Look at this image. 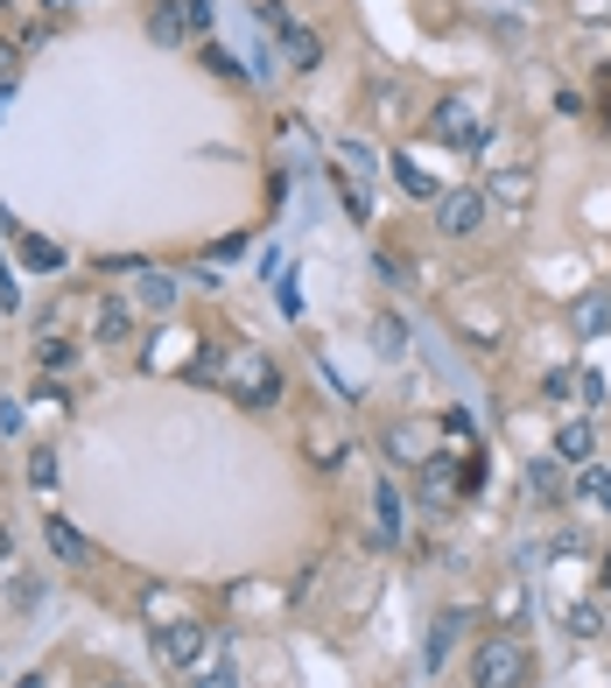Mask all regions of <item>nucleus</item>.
I'll list each match as a JSON object with an SVG mask.
<instances>
[{
  "label": "nucleus",
  "mask_w": 611,
  "mask_h": 688,
  "mask_svg": "<svg viewBox=\"0 0 611 688\" xmlns=\"http://www.w3.org/2000/svg\"><path fill=\"white\" fill-rule=\"evenodd\" d=\"M281 56H289L296 71H317L323 64V35L317 29H289V35H281Z\"/></svg>",
  "instance_id": "14"
},
{
  "label": "nucleus",
  "mask_w": 611,
  "mask_h": 688,
  "mask_svg": "<svg viewBox=\"0 0 611 688\" xmlns=\"http://www.w3.org/2000/svg\"><path fill=\"white\" fill-rule=\"evenodd\" d=\"M485 204H506V212L521 218L527 204H534V176H527V169H506V176H492V183H485Z\"/></svg>",
  "instance_id": "8"
},
{
  "label": "nucleus",
  "mask_w": 611,
  "mask_h": 688,
  "mask_svg": "<svg viewBox=\"0 0 611 688\" xmlns=\"http://www.w3.org/2000/svg\"><path fill=\"white\" fill-rule=\"evenodd\" d=\"M133 337V302L127 295H106L99 302V344H127Z\"/></svg>",
  "instance_id": "10"
},
{
  "label": "nucleus",
  "mask_w": 611,
  "mask_h": 688,
  "mask_svg": "<svg viewBox=\"0 0 611 688\" xmlns=\"http://www.w3.org/2000/svg\"><path fill=\"white\" fill-rule=\"evenodd\" d=\"M527 675H534V654L521 633H492L471 654V688H527Z\"/></svg>",
  "instance_id": "1"
},
{
  "label": "nucleus",
  "mask_w": 611,
  "mask_h": 688,
  "mask_svg": "<svg viewBox=\"0 0 611 688\" xmlns=\"http://www.w3.org/2000/svg\"><path fill=\"white\" fill-rule=\"evenodd\" d=\"M197 688H239V675H233V660H218V667H204V675H197Z\"/></svg>",
  "instance_id": "29"
},
{
  "label": "nucleus",
  "mask_w": 611,
  "mask_h": 688,
  "mask_svg": "<svg viewBox=\"0 0 611 688\" xmlns=\"http://www.w3.org/2000/svg\"><path fill=\"white\" fill-rule=\"evenodd\" d=\"M43 541H50V556L64 562V569H85V562H92V541L64 520V513H43Z\"/></svg>",
  "instance_id": "6"
},
{
  "label": "nucleus",
  "mask_w": 611,
  "mask_h": 688,
  "mask_svg": "<svg viewBox=\"0 0 611 688\" xmlns=\"http://www.w3.org/2000/svg\"><path fill=\"white\" fill-rule=\"evenodd\" d=\"M577 394H583V408H598V400H604V379L598 373H577Z\"/></svg>",
  "instance_id": "30"
},
{
  "label": "nucleus",
  "mask_w": 611,
  "mask_h": 688,
  "mask_svg": "<svg viewBox=\"0 0 611 688\" xmlns=\"http://www.w3.org/2000/svg\"><path fill=\"white\" fill-rule=\"evenodd\" d=\"M527 492H534V499H562V456H556V464L534 456V464H527Z\"/></svg>",
  "instance_id": "19"
},
{
  "label": "nucleus",
  "mask_w": 611,
  "mask_h": 688,
  "mask_svg": "<svg viewBox=\"0 0 611 688\" xmlns=\"http://www.w3.org/2000/svg\"><path fill=\"white\" fill-rule=\"evenodd\" d=\"M598 583H604V590H611V548H604V562H598Z\"/></svg>",
  "instance_id": "34"
},
{
  "label": "nucleus",
  "mask_w": 611,
  "mask_h": 688,
  "mask_svg": "<svg viewBox=\"0 0 611 688\" xmlns=\"http://www.w3.org/2000/svg\"><path fill=\"white\" fill-rule=\"evenodd\" d=\"M204 646H212V625H204V619H169V625H156V660L162 667H197Z\"/></svg>",
  "instance_id": "3"
},
{
  "label": "nucleus",
  "mask_w": 611,
  "mask_h": 688,
  "mask_svg": "<svg viewBox=\"0 0 611 688\" xmlns=\"http://www.w3.org/2000/svg\"><path fill=\"white\" fill-rule=\"evenodd\" d=\"M373 344H379L387 358H400V352H408V323H400V316H379V323H373Z\"/></svg>",
  "instance_id": "21"
},
{
  "label": "nucleus",
  "mask_w": 611,
  "mask_h": 688,
  "mask_svg": "<svg viewBox=\"0 0 611 688\" xmlns=\"http://www.w3.org/2000/svg\"><path fill=\"white\" fill-rule=\"evenodd\" d=\"M14 688H43V675H29V681H14Z\"/></svg>",
  "instance_id": "35"
},
{
  "label": "nucleus",
  "mask_w": 611,
  "mask_h": 688,
  "mask_svg": "<svg viewBox=\"0 0 611 688\" xmlns=\"http://www.w3.org/2000/svg\"><path fill=\"white\" fill-rule=\"evenodd\" d=\"M394 183H400V190H408V197H429V204H436V197H443V183H436V176H429V169H422V162H415V155H394Z\"/></svg>",
  "instance_id": "13"
},
{
  "label": "nucleus",
  "mask_w": 611,
  "mask_h": 688,
  "mask_svg": "<svg viewBox=\"0 0 611 688\" xmlns=\"http://www.w3.org/2000/svg\"><path fill=\"white\" fill-rule=\"evenodd\" d=\"M35 366H71V344L43 331V337H35Z\"/></svg>",
  "instance_id": "25"
},
{
  "label": "nucleus",
  "mask_w": 611,
  "mask_h": 688,
  "mask_svg": "<svg viewBox=\"0 0 611 688\" xmlns=\"http://www.w3.org/2000/svg\"><path fill=\"white\" fill-rule=\"evenodd\" d=\"M429 133L436 141H450V148H485V127H479V112H471L464 99H443L429 112Z\"/></svg>",
  "instance_id": "5"
},
{
  "label": "nucleus",
  "mask_w": 611,
  "mask_h": 688,
  "mask_svg": "<svg viewBox=\"0 0 611 688\" xmlns=\"http://www.w3.org/2000/svg\"><path fill=\"white\" fill-rule=\"evenodd\" d=\"M0 556H8V534H0Z\"/></svg>",
  "instance_id": "36"
},
{
  "label": "nucleus",
  "mask_w": 611,
  "mask_h": 688,
  "mask_svg": "<svg viewBox=\"0 0 611 688\" xmlns=\"http://www.w3.org/2000/svg\"><path fill=\"white\" fill-rule=\"evenodd\" d=\"M148 35H156V43H183V35H190V22H183V0H162V8L148 14Z\"/></svg>",
  "instance_id": "18"
},
{
  "label": "nucleus",
  "mask_w": 611,
  "mask_h": 688,
  "mask_svg": "<svg viewBox=\"0 0 611 688\" xmlns=\"http://www.w3.org/2000/svg\"><path fill=\"white\" fill-rule=\"evenodd\" d=\"M485 190H443L436 197V225H443L450 239H471V233H485Z\"/></svg>",
  "instance_id": "4"
},
{
  "label": "nucleus",
  "mask_w": 611,
  "mask_h": 688,
  "mask_svg": "<svg viewBox=\"0 0 611 688\" xmlns=\"http://www.w3.org/2000/svg\"><path fill=\"white\" fill-rule=\"evenodd\" d=\"M133 295H141V310H148V316H176V302H183L176 275H156V267H141V281H133Z\"/></svg>",
  "instance_id": "7"
},
{
  "label": "nucleus",
  "mask_w": 611,
  "mask_h": 688,
  "mask_svg": "<svg viewBox=\"0 0 611 688\" xmlns=\"http://www.w3.org/2000/svg\"><path fill=\"white\" fill-rule=\"evenodd\" d=\"M260 29H267V35L281 43V35H289L296 22H289V8H281V0H267V8H260Z\"/></svg>",
  "instance_id": "27"
},
{
  "label": "nucleus",
  "mask_w": 611,
  "mask_h": 688,
  "mask_svg": "<svg viewBox=\"0 0 611 688\" xmlns=\"http://www.w3.org/2000/svg\"><path fill=\"white\" fill-rule=\"evenodd\" d=\"M197 64L212 71V78H225V85H239V78H246V71H239V56H233V50H218V43H204Z\"/></svg>",
  "instance_id": "20"
},
{
  "label": "nucleus",
  "mask_w": 611,
  "mask_h": 688,
  "mask_svg": "<svg viewBox=\"0 0 611 688\" xmlns=\"http://www.w3.org/2000/svg\"><path fill=\"white\" fill-rule=\"evenodd\" d=\"M29 477H35V492H56V456H50V450H35V464H29Z\"/></svg>",
  "instance_id": "28"
},
{
  "label": "nucleus",
  "mask_w": 611,
  "mask_h": 688,
  "mask_svg": "<svg viewBox=\"0 0 611 688\" xmlns=\"http://www.w3.org/2000/svg\"><path fill=\"white\" fill-rule=\"evenodd\" d=\"M569 633H577V639H598L604 633V604H577V611H569Z\"/></svg>",
  "instance_id": "24"
},
{
  "label": "nucleus",
  "mask_w": 611,
  "mask_h": 688,
  "mask_svg": "<svg viewBox=\"0 0 611 688\" xmlns=\"http://www.w3.org/2000/svg\"><path fill=\"white\" fill-rule=\"evenodd\" d=\"M450 492H457V477H450V456H443V450H436V456H422V499H429V506H443Z\"/></svg>",
  "instance_id": "16"
},
{
  "label": "nucleus",
  "mask_w": 611,
  "mask_h": 688,
  "mask_svg": "<svg viewBox=\"0 0 611 688\" xmlns=\"http://www.w3.org/2000/svg\"><path fill=\"white\" fill-rule=\"evenodd\" d=\"M14 78V43H0V85Z\"/></svg>",
  "instance_id": "33"
},
{
  "label": "nucleus",
  "mask_w": 611,
  "mask_h": 688,
  "mask_svg": "<svg viewBox=\"0 0 611 688\" xmlns=\"http://www.w3.org/2000/svg\"><path fill=\"white\" fill-rule=\"evenodd\" d=\"M22 260L35 267V275H56V267H64V246H50V239H22Z\"/></svg>",
  "instance_id": "22"
},
{
  "label": "nucleus",
  "mask_w": 611,
  "mask_h": 688,
  "mask_svg": "<svg viewBox=\"0 0 611 688\" xmlns=\"http://www.w3.org/2000/svg\"><path fill=\"white\" fill-rule=\"evenodd\" d=\"M387 443H394V456H400V464H422V456H415V450H422V422H400V429L387 436Z\"/></svg>",
  "instance_id": "23"
},
{
  "label": "nucleus",
  "mask_w": 611,
  "mask_h": 688,
  "mask_svg": "<svg viewBox=\"0 0 611 688\" xmlns=\"http://www.w3.org/2000/svg\"><path fill=\"white\" fill-rule=\"evenodd\" d=\"M190 379H225V352H212V344H204V352L190 358Z\"/></svg>",
  "instance_id": "26"
},
{
  "label": "nucleus",
  "mask_w": 611,
  "mask_h": 688,
  "mask_svg": "<svg viewBox=\"0 0 611 688\" xmlns=\"http://www.w3.org/2000/svg\"><path fill=\"white\" fill-rule=\"evenodd\" d=\"M373 534L379 541H400V492L387 485V477L373 485Z\"/></svg>",
  "instance_id": "11"
},
{
  "label": "nucleus",
  "mask_w": 611,
  "mask_h": 688,
  "mask_svg": "<svg viewBox=\"0 0 611 688\" xmlns=\"http://www.w3.org/2000/svg\"><path fill=\"white\" fill-rule=\"evenodd\" d=\"M569 387H577V373H548V379H542V394H548V400H562Z\"/></svg>",
  "instance_id": "31"
},
{
  "label": "nucleus",
  "mask_w": 611,
  "mask_h": 688,
  "mask_svg": "<svg viewBox=\"0 0 611 688\" xmlns=\"http://www.w3.org/2000/svg\"><path fill=\"white\" fill-rule=\"evenodd\" d=\"M225 387H233V400H239V408L267 415V408L281 400V373H275V358H267V352H254V344H246V352H233V358H225Z\"/></svg>",
  "instance_id": "2"
},
{
  "label": "nucleus",
  "mask_w": 611,
  "mask_h": 688,
  "mask_svg": "<svg viewBox=\"0 0 611 688\" xmlns=\"http://www.w3.org/2000/svg\"><path fill=\"white\" fill-rule=\"evenodd\" d=\"M464 625H471V611H464V604H457V611H443V619L429 625V667H443V660H450V646L464 639Z\"/></svg>",
  "instance_id": "9"
},
{
  "label": "nucleus",
  "mask_w": 611,
  "mask_h": 688,
  "mask_svg": "<svg viewBox=\"0 0 611 688\" xmlns=\"http://www.w3.org/2000/svg\"><path fill=\"white\" fill-rule=\"evenodd\" d=\"M577 499L598 506V513H611V471H604V464H583V471H577Z\"/></svg>",
  "instance_id": "17"
},
{
  "label": "nucleus",
  "mask_w": 611,
  "mask_h": 688,
  "mask_svg": "<svg viewBox=\"0 0 611 688\" xmlns=\"http://www.w3.org/2000/svg\"><path fill=\"white\" fill-rule=\"evenodd\" d=\"M590 450H598V429L590 422H562L556 429V456L562 464H590Z\"/></svg>",
  "instance_id": "12"
},
{
  "label": "nucleus",
  "mask_w": 611,
  "mask_h": 688,
  "mask_svg": "<svg viewBox=\"0 0 611 688\" xmlns=\"http://www.w3.org/2000/svg\"><path fill=\"white\" fill-rule=\"evenodd\" d=\"M577 331H583V337L611 331V289H590V295H577Z\"/></svg>",
  "instance_id": "15"
},
{
  "label": "nucleus",
  "mask_w": 611,
  "mask_h": 688,
  "mask_svg": "<svg viewBox=\"0 0 611 688\" xmlns=\"http://www.w3.org/2000/svg\"><path fill=\"white\" fill-rule=\"evenodd\" d=\"M577 14H583V22H604V14H611V0H577Z\"/></svg>",
  "instance_id": "32"
}]
</instances>
